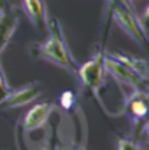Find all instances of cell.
<instances>
[{"mask_svg": "<svg viewBox=\"0 0 149 150\" xmlns=\"http://www.w3.org/2000/svg\"><path fill=\"white\" fill-rule=\"evenodd\" d=\"M49 37L44 44H40L37 47V56L70 72V74L77 75V63L72 58L69 47H67V42L63 38L62 33V28H60V23L56 19H49Z\"/></svg>", "mask_w": 149, "mask_h": 150, "instance_id": "6da1fadb", "label": "cell"}, {"mask_svg": "<svg viewBox=\"0 0 149 150\" xmlns=\"http://www.w3.org/2000/svg\"><path fill=\"white\" fill-rule=\"evenodd\" d=\"M104 65H105V74H111L117 82H123V84L133 87L135 91H146L148 79L140 77L135 70H132L130 67H126L125 63H121L114 56H105Z\"/></svg>", "mask_w": 149, "mask_h": 150, "instance_id": "7a4b0ae2", "label": "cell"}, {"mask_svg": "<svg viewBox=\"0 0 149 150\" xmlns=\"http://www.w3.org/2000/svg\"><path fill=\"white\" fill-rule=\"evenodd\" d=\"M104 52H98L97 56H93L88 63L81 65L77 68V77L81 79V82L90 87L93 93H97L105 80V65H104Z\"/></svg>", "mask_w": 149, "mask_h": 150, "instance_id": "3957f363", "label": "cell"}, {"mask_svg": "<svg viewBox=\"0 0 149 150\" xmlns=\"http://www.w3.org/2000/svg\"><path fill=\"white\" fill-rule=\"evenodd\" d=\"M40 94V87L37 84H28L25 87H19L16 91H11L5 100L0 103V107L4 108H18V107H25L28 103H32L35 98Z\"/></svg>", "mask_w": 149, "mask_h": 150, "instance_id": "277c9868", "label": "cell"}, {"mask_svg": "<svg viewBox=\"0 0 149 150\" xmlns=\"http://www.w3.org/2000/svg\"><path fill=\"white\" fill-rule=\"evenodd\" d=\"M18 21H19V18H18V12L14 9H11L9 5L0 7V54L7 47L11 37L14 35Z\"/></svg>", "mask_w": 149, "mask_h": 150, "instance_id": "5b68a950", "label": "cell"}, {"mask_svg": "<svg viewBox=\"0 0 149 150\" xmlns=\"http://www.w3.org/2000/svg\"><path fill=\"white\" fill-rule=\"evenodd\" d=\"M23 9L27 18L32 21V25L39 30H47L49 28V16L46 9L44 0H23Z\"/></svg>", "mask_w": 149, "mask_h": 150, "instance_id": "8992f818", "label": "cell"}, {"mask_svg": "<svg viewBox=\"0 0 149 150\" xmlns=\"http://www.w3.org/2000/svg\"><path fill=\"white\" fill-rule=\"evenodd\" d=\"M53 110H54V105H51V103H39L35 107H32L23 119V129L32 131V129L44 126L47 122L49 115L53 113Z\"/></svg>", "mask_w": 149, "mask_h": 150, "instance_id": "52a82bcc", "label": "cell"}, {"mask_svg": "<svg viewBox=\"0 0 149 150\" xmlns=\"http://www.w3.org/2000/svg\"><path fill=\"white\" fill-rule=\"evenodd\" d=\"M126 110L135 119L144 117L148 113V94H146V91H135V94L128 100Z\"/></svg>", "mask_w": 149, "mask_h": 150, "instance_id": "ba28073f", "label": "cell"}, {"mask_svg": "<svg viewBox=\"0 0 149 150\" xmlns=\"http://www.w3.org/2000/svg\"><path fill=\"white\" fill-rule=\"evenodd\" d=\"M111 56H114L116 59H119L121 63H125L126 67H130L132 70H135L140 77L148 79V63L144 59H137V58H132V56H121L119 52H112Z\"/></svg>", "mask_w": 149, "mask_h": 150, "instance_id": "9c48e42d", "label": "cell"}, {"mask_svg": "<svg viewBox=\"0 0 149 150\" xmlns=\"http://www.w3.org/2000/svg\"><path fill=\"white\" fill-rule=\"evenodd\" d=\"M11 93V89H9V84H7V80H5V75L2 72V68H0V103L5 100V96Z\"/></svg>", "mask_w": 149, "mask_h": 150, "instance_id": "30bf717a", "label": "cell"}, {"mask_svg": "<svg viewBox=\"0 0 149 150\" xmlns=\"http://www.w3.org/2000/svg\"><path fill=\"white\" fill-rule=\"evenodd\" d=\"M117 150H139V145L130 142V140H119L117 142Z\"/></svg>", "mask_w": 149, "mask_h": 150, "instance_id": "8fae6325", "label": "cell"}, {"mask_svg": "<svg viewBox=\"0 0 149 150\" xmlns=\"http://www.w3.org/2000/svg\"><path fill=\"white\" fill-rule=\"evenodd\" d=\"M74 103V94L72 93H63L62 94V107L63 108H70Z\"/></svg>", "mask_w": 149, "mask_h": 150, "instance_id": "7c38bea8", "label": "cell"}, {"mask_svg": "<svg viewBox=\"0 0 149 150\" xmlns=\"http://www.w3.org/2000/svg\"><path fill=\"white\" fill-rule=\"evenodd\" d=\"M46 150H58V147H56V140H54V136H53V140H49V142H47V145H46Z\"/></svg>", "mask_w": 149, "mask_h": 150, "instance_id": "4fadbf2b", "label": "cell"}]
</instances>
